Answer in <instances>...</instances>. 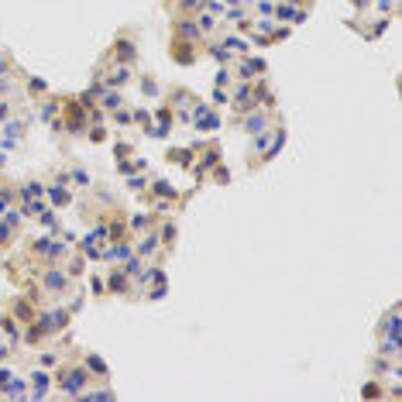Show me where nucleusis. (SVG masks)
<instances>
[{"label": "nucleus", "instance_id": "7c9ffc66", "mask_svg": "<svg viewBox=\"0 0 402 402\" xmlns=\"http://www.w3.org/2000/svg\"><path fill=\"white\" fill-rule=\"evenodd\" d=\"M90 289H93V296H104V292H107V282H104V278H93Z\"/></svg>", "mask_w": 402, "mask_h": 402}, {"label": "nucleus", "instance_id": "79ce46f5", "mask_svg": "<svg viewBox=\"0 0 402 402\" xmlns=\"http://www.w3.org/2000/svg\"><path fill=\"white\" fill-rule=\"evenodd\" d=\"M55 361H58V354H42V365H45V368H52Z\"/></svg>", "mask_w": 402, "mask_h": 402}, {"label": "nucleus", "instance_id": "7ed1b4c3", "mask_svg": "<svg viewBox=\"0 0 402 402\" xmlns=\"http://www.w3.org/2000/svg\"><path fill=\"white\" fill-rule=\"evenodd\" d=\"M42 289L55 292V296H66L69 292V272L66 268H48V272H42Z\"/></svg>", "mask_w": 402, "mask_h": 402}, {"label": "nucleus", "instance_id": "a211bd4d", "mask_svg": "<svg viewBox=\"0 0 402 402\" xmlns=\"http://www.w3.org/2000/svg\"><path fill=\"white\" fill-rule=\"evenodd\" d=\"M224 48H227L230 55H248V42L244 38H234V35L224 38Z\"/></svg>", "mask_w": 402, "mask_h": 402}, {"label": "nucleus", "instance_id": "1a4fd4ad", "mask_svg": "<svg viewBox=\"0 0 402 402\" xmlns=\"http://www.w3.org/2000/svg\"><path fill=\"white\" fill-rule=\"evenodd\" d=\"M48 385H52V375H48L45 368L31 371V399H45V395H48Z\"/></svg>", "mask_w": 402, "mask_h": 402}, {"label": "nucleus", "instance_id": "423d86ee", "mask_svg": "<svg viewBox=\"0 0 402 402\" xmlns=\"http://www.w3.org/2000/svg\"><path fill=\"white\" fill-rule=\"evenodd\" d=\"M134 79V76H131V66H124V62H117L114 69L107 72V90H120V86H127V83Z\"/></svg>", "mask_w": 402, "mask_h": 402}, {"label": "nucleus", "instance_id": "4be33fe9", "mask_svg": "<svg viewBox=\"0 0 402 402\" xmlns=\"http://www.w3.org/2000/svg\"><path fill=\"white\" fill-rule=\"evenodd\" d=\"M14 230H17V227H11L7 220L0 217V251H4V248H11V244H14Z\"/></svg>", "mask_w": 402, "mask_h": 402}, {"label": "nucleus", "instance_id": "a19ab883", "mask_svg": "<svg viewBox=\"0 0 402 402\" xmlns=\"http://www.w3.org/2000/svg\"><path fill=\"white\" fill-rule=\"evenodd\" d=\"M7 114H11V100H0V120H4Z\"/></svg>", "mask_w": 402, "mask_h": 402}, {"label": "nucleus", "instance_id": "f3484780", "mask_svg": "<svg viewBox=\"0 0 402 402\" xmlns=\"http://www.w3.org/2000/svg\"><path fill=\"white\" fill-rule=\"evenodd\" d=\"M175 38H189V42H196V38H199V28H196L193 21H175Z\"/></svg>", "mask_w": 402, "mask_h": 402}, {"label": "nucleus", "instance_id": "ea45409f", "mask_svg": "<svg viewBox=\"0 0 402 402\" xmlns=\"http://www.w3.org/2000/svg\"><path fill=\"white\" fill-rule=\"evenodd\" d=\"M227 83H230V72L220 69V72H217V86H227Z\"/></svg>", "mask_w": 402, "mask_h": 402}, {"label": "nucleus", "instance_id": "5701e85b", "mask_svg": "<svg viewBox=\"0 0 402 402\" xmlns=\"http://www.w3.org/2000/svg\"><path fill=\"white\" fill-rule=\"evenodd\" d=\"M151 193H155V196H165V199H179V193H175V189H172L169 183H165V179H155Z\"/></svg>", "mask_w": 402, "mask_h": 402}, {"label": "nucleus", "instance_id": "a18cd8bd", "mask_svg": "<svg viewBox=\"0 0 402 402\" xmlns=\"http://www.w3.org/2000/svg\"><path fill=\"white\" fill-rule=\"evenodd\" d=\"M0 361H7V347H0Z\"/></svg>", "mask_w": 402, "mask_h": 402}, {"label": "nucleus", "instance_id": "39448f33", "mask_svg": "<svg viewBox=\"0 0 402 402\" xmlns=\"http://www.w3.org/2000/svg\"><path fill=\"white\" fill-rule=\"evenodd\" d=\"M189 120H193V124H196V131H203V134H207V127L213 131V127L220 124V117L213 114V110H210L207 104H196V110H193V117H189Z\"/></svg>", "mask_w": 402, "mask_h": 402}, {"label": "nucleus", "instance_id": "37998d69", "mask_svg": "<svg viewBox=\"0 0 402 402\" xmlns=\"http://www.w3.org/2000/svg\"><path fill=\"white\" fill-rule=\"evenodd\" d=\"M7 72H11V62H7V58L0 55V76H7Z\"/></svg>", "mask_w": 402, "mask_h": 402}, {"label": "nucleus", "instance_id": "e433bc0d", "mask_svg": "<svg viewBox=\"0 0 402 402\" xmlns=\"http://www.w3.org/2000/svg\"><path fill=\"white\" fill-rule=\"evenodd\" d=\"M127 186H131V193H141V189H145V179H141V175H134Z\"/></svg>", "mask_w": 402, "mask_h": 402}, {"label": "nucleus", "instance_id": "c9c22d12", "mask_svg": "<svg viewBox=\"0 0 402 402\" xmlns=\"http://www.w3.org/2000/svg\"><path fill=\"white\" fill-rule=\"evenodd\" d=\"M275 11V4L272 0H258V14H272Z\"/></svg>", "mask_w": 402, "mask_h": 402}, {"label": "nucleus", "instance_id": "20e7f679", "mask_svg": "<svg viewBox=\"0 0 402 402\" xmlns=\"http://www.w3.org/2000/svg\"><path fill=\"white\" fill-rule=\"evenodd\" d=\"M114 58L124 62V66H134V62H138V45H134V38H117L114 42Z\"/></svg>", "mask_w": 402, "mask_h": 402}, {"label": "nucleus", "instance_id": "6e6552de", "mask_svg": "<svg viewBox=\"0 0 402 402\" xmlns=\"http://www.w3.org/2000/svg\"><path fill=\"white\" fill-rule=\"evenodd\" d=\"M381 337L402 340V313H399V306H395V310H389V316L381 320Z\"/></svg>", "mask_w": 402, "mask_h": 402}, {"label": "nucleus", "instance_id": "393cba45", "mask_svg": "<svg viewBox=\"0 0 402 402\" xmlns=\"http://www.w3.org/2000/svg\"><path fill=\"white\" fill-rule=\"evenodd\" d=\"M38 220H42V227L48 230H58V217H55V207H45L42 213H38Z\"/></svg>", "mask_w": 402, "mask_h": 402}, {"label": "nucleus", "instance_id": "9b49d317", "mask_svg": "<svg viewBox=\"0 0 402 402\" xmlns=\"http://www.w3.org/2000/svg\"><path fill=\"white\" fill-rule=\"evenodd\" d=\"M172 58H175V62H183V66H193L196 52H193L189 42H179V38H175V42H172Z\"/></svg>", "mask_w": 402, "mask_h": 402}, {"label": "nucleus", "instance_id": "72a5a7b5", "mask_svg": "<svg viewBox=\"0 0 402 402\" xmlns=\"http://www.w3.org/2000/svg\"><path fill=\"white\" fill-rule=\"evenodd\" d=\"M141 90L148 93V96H155V93H158V83L155 79H141Z\"/></svg>", "mask_w": 402, "mask_h": 402}, {"label": "nucleus", "instance_id": "cd10ccee", "mask_svg": "<svg viewBox=\"0 0 402 402\" xmlns=\"http://www.w3.org/2000/svg\"><path fill=\"white\" fill-rule=\"evenodd\" d=\"M207 55H213L217 62H230V58H234V55H230V52H227L224 45H210V48H207Z\"/></svg>", "mask_w": 402, "mask_h": 402}, {"label": "nucleus", "instance_id": "0eeeda50", "mask_svg": "<svg viewBox=\"0 0 402 402\" xmlns=\"http://www.w3.org/2000/svg\"><path fill=\"white\" fill-rule=\"evenodd\" d=\"M265 72V58H258V55H248L244 58V62H237V76H241V79H258V76H262Z\"/></svg>", "mask_w": 402, "mask_h": 402}, {"label": "nucleus", "instance_id": "2f4dec72", "mask_svg": "<svg viewBox=\"0 0 402 402\" xmlns=\"http://www.w3.org/2000/svg\"><path fill=\"white\" fill-rule=\"evenodd\" d=\"M11 378H14V375H11V368H0V392L11 385Z\"/></svg>", "mask_w": 402, "mask_h": 402}, {"label": "nucleus", "instance_id": "4468645a", "mask_svg": "<svg viewBox=\"0 0 402 402\" xmlns=\"http://www.w3.org/2000/svg\"><path fill=\"white\" fill-rule=\"evenodd\" d=\"M127 289H131V278L124 275V268H114V272H110V292H114V296H124Z\"/></svg>", "mask_w": 402, "mask_h": 402}, {"label": "nucleus", "instance_id": "f03ea898", "mask_svg": "<svg viewBox=\"0 0 402 402\" xmlns=\"http://www.w3.org/2000/svg\"><path fill=\"white\" fill-rule=\"evenodd\" d=\"M45 196H48V203H52L55 210L69 207V203H72V193H69V172H58L55 183H48V186H45Z\"/></svg>", "mask_w": 402, "mask_h": 402}, {"label": "nucleus", "instance_id": "f257e3e1", "mask_svg": "<svg viewBox=\"0 0 402 402\" xmlns=\"http://www.w3.org/2000/svg\"><path fill=\"white\" fill-rule=\"evenodd\" d=\"M58 392L62 395H83L86 392V385L93 381V375L86 371V365H66L58 368Z\"/></svg>", "mask_w": 402, "mask_h": 402}, {"label": "nucleus", "instance_id": "a878e982", "mask_svg": "<svg viewBox=\"0 0 402 402\" xmlns=\"http://www.w3.org/2000/svg\"><path fill=\"white\" fill-rule=\"evenodd\" d=\"M196 28H199V31H217V17L203 11L199 17H196Z\"/></svg>", "mask_w": 402, "mask_h": 402}, {"label": "nucleus", "instance_id": "473e14b6", "mask_svg": "<svg viewBox=\"0 0 402 402\" xmlns=\"http://www.w3.org/2000/svg\"><path fill=\"white\" fill-rule=\"evenodd\" d=\"M148 220H151L148 213H138V217H131V227H138V230H141V227H148Z\"/></svg>", "mask_w": 402, "mask_h": 402}, {"label": "nucleus", "instance_id": "6ab92c4d", "mask_svg": "<svg viewBox=\"0 0 402 402\" xmlns=\"http://www.w3.org/2000/svg\"><path fill=\"white\" fill-rule=\"evenodd\" d=\"M100 100H104V110H117V107L124 104L120 90H104V93H100Z\"/></svg>", "mask_w": 402, "mask_h": 402}, {"label": "nucleus", "instance_id": "b1692460", "mask_svg": "<svg viewBox=\"0 0 402 402\" xmlns=\"http://www.w3.org/2000/svg\"><path fill=\"white\" fill-rule=\"evenodd\" d=\"M58 110H62V104H58V100H48L45 107H42V110H38V117H42V124H48V120H55V114Z\"/></svg>", "mask_w": 402, "mask_h": 402}, {"label": "nucleus", "instance_id": "bb28decb", "mask_svg": "<svg viewBox=\"0 0 402 402\" xmlns=\"http://www.w3.org/2000/svg\"><path fill=\"white\" fill-rule=\"evenodd\" d=\"M69 179L79 186V189H86V186H90V175H86V169H69Z\"/></svg>", "mask_w": 402, "mask_h": 402}, {"label": "nucleus", "instance_id": "2eb2a0df", "mask_svg": "<svg viewBox=\"0 0 402 402\" xmlns=\"http://www.w3.org/2000/svg\"><path fill=\"white\" fill-rule=\"evenodd\" d=\"M158 248H162V241H158V230H151V234H145V237H141L138 254H141V258H148V254H155Z\"/></svg>", "mask_w": 402, "mask_h": 402}, {"label": "nucleus", "instance_id": "4c0bfd02", "mask_svg": "<svg viewBox=\"0 0 402 402\" xmlns=\"http://www.w3.org/2000/svg\"><path fill=\"white\" fill-rule=\"evenodd\" d=\"M227 21H244V11H241V7H230V11H227Z\"/></svg>", "mask_w": 402, "mask_h": 402}, {"label": "nucleus", "instance_id": "ddd939ff", "mask_svg": "<svg viewBox=\"0 0 402 402\" xmlns=\"http://www.w3.org/2000/svg\"><path fill=\"white\" fill-rule=\"evenodd\" d=\"M7 134H4V148L11 151L17 141H21V134H24V120H7V127H4Z\"/></svg>", "mask_w": 402, "mask_h": 402}, {"label": "nucleus", "instance_id": "412c9836", "mask_svg": "<svg viewBox=\"0 0 402 402\" xmlns=\"http://www.w3.org/2000/svg\"><path fill=\"white\" fill-rule=\"evenodd\" d=\"M158 241H162L165 251H172V248H175V224H165V227L158 230Z\"/></svg>", "mask_w": 402, "mask_h": 402}, {"label": "nucleus", "instance_id": "f8f14e48", "mask_svg": "<svg viewBox=\"0 0 402 402\" xmlns=\"http://www.w3.org/2000/svg\"><path fill=\"white\" fill-rule=\"evenodd\" d=\"M83 365H86V371H90V375H100L96 381H107V378H110V368L104 365V357H96V354H86V361H83Z\"/></svg>", "mask_w": 402, "mask_h": 402}, {"label": "nucleus", "instance_id": "aec40b11", "mask_svg": "<svg viewBox=\"0 0 402 402\" xmlns=\"http://www.w3.org/2000/svg\"><path fill=\"white\" fill-rule=\"evenodd\" d=\"M21 196L24 199H38V196H45V183H21Z\"/></svg>", "mask_w": 402, "mask_h": 402}, {"label": "nucleus", "instance_id": "9d476101", "mask_svg": "<svg viewBox=\"0 0 402 402\" xmlns=\"http://www.w3.org/2000/svg\"><path fill=\"white\" fill-rule=\"evenodd\" d=\"M248 114H251V117H244V120H241L248 134H258V131L268 127V114H262V107H258V110H248Z\"/></svg>", "mask_w": 402, "mask_h": 402}, {"label": "nucleus", "instance_id": "c756f323", "mask_svg": "<svg viewBox=\"0 0 402 402\" xmlns=\"http://www.w3.org/2000/svg\"><path fill=\"white\" fill-rule=\"evenodd\" d=\"M90 141H93V145L107 141V131H104V127H90Z\"/></svg>", "mask_w": 402, "mask_h": 402}, {"label": "nucleus", "instance_id": "58836bf2", "mask_svg": "<svg viewBox=\"0 0 402 402\" xmlns=\"http://www.w3.org/2000/svg\"><path fill=\"white\" fill-rule=\"evenodd\" d=\"M203 0H179V11H193V7H199Z\"/></svg>", "mask_w": 402, "mask_h": 402}, {"label": "nucleus", "instance_id": "c03bdc74", "mask_svg": "<svg viewBox=\"0 0 402 402\" xmlns=\"http://www.w3.org/2000/svg\"><path fill=\"white\" fill-rule=\"evenodd\" d=\"M392 4H395V0H378V7H381V11H389Z\"/></svg>", "mask_w": 402, "mask_h": 402}, {"label": "nucleus", "instance_id": "49530a36", "mask_svg": "<svg viewBox=\"0 0 402 402\" xmlns=\"http://www.w3.org/2000/svg\"><path fill=\"white\" fill-rule=\"evenodd\" d=\"M4 165H7V158H4V151H0V169H4Z\"/></svg>", "mask_w": 402, "mask_h": 402}, {"label": "nucleus", "instance_id": "c85d7f7f", "mask_svg": "<svg viewBox=\"0 0 402 402\" xmlns=\"http://www.w3.org/2000/svg\"><path fill=\"white\" fill-rule=\"evenodd\" d=\"M110 114H114V120L117 124H134V114H131V110H120V107H117V110H110Z\"/></svg>", "mask_w": 402, "mask_h": 402}, {"label": "nucleus", "instance_id": "f704fd0d", "mask_svg": "<svg viewBox=\"0 0 402 402\" xmlns=\"http://www.w3.org/2000/svg\"><path fill=\"white\" fill-rule=\"evenodd\" d=\"M28 86H31V93H45V90H48V83H45V79H31Z\"/></svg>", "mask_w": 402, "mask_h": 402}, {"label": "nucleus", "instance_id": "dca6fc26", "mask_svg": "<svg viewBox=\"0 0 402 402\" xmlns=\"http://www.w3.org/2000/svg\"><path fill=\"white\" fill-rule=\"evenodd\" d=\"M165 158L172 162V165L189 169V165H193V151H189V148H169V155H165Z\"/></svg>", "mask_w": 402, "mask_h": 402}]
</instances>
